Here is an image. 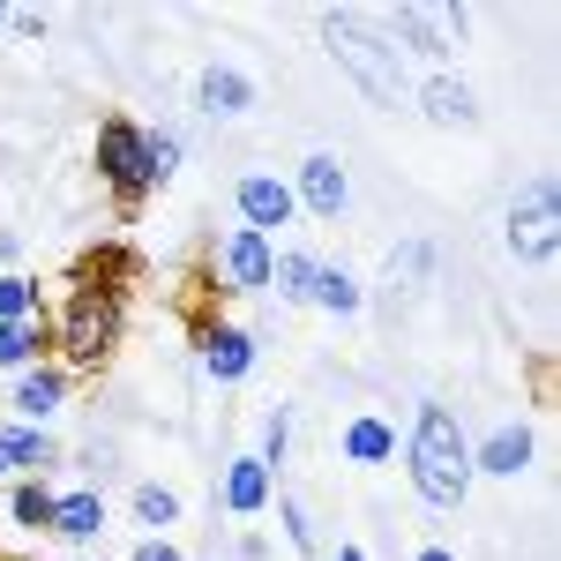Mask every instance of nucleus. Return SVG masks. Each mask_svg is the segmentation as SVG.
Instances as JSON below:
<instances>
[{
    "label": "nucleus",
    "mask_w": 561,
    "mask_h": 561,
    "mask_svg": "<svg viewBox=\"0 0 561 561\" xmlns=\"http://www.w3.org/2000/svg\"><path fill=\"white\" fill-rule=\"evenodd\" d=\"M53 397H60V382H53V375H31V382H23V397H15V404H23V412H45V404H53Z\"/></svg>",
    "instance_id": "2eb2a0df"
},
{
    "label": "nucleus",
    "mask_w": 561,
    "mask_h": 561,
    "mask_svg": "<svg viewBox=\"0 0 561 561\" xmlns=\"http://www.w3.org/2000/svg\"><path fill=\"white\" fill-rule=\"evenodd\" d=\"M203 105H210V113H240V105H248V83H240L232 68H210V76H203Z\"/></svg>",
    "instance_id": "0eeeda50"
},
{
    "label": "nucleus",
    "mask_w": 561,
    "mask_h": 561,
    "mask_svg": "<svg viewBox=\"0 0 561 561\" xmlns=\"http://www.w3.org/2000/svg\"><path fill=\"white\" fill-rule=\"evenodd\" d=\"M0 314H23V285H0Z\"/></svg>",
    "instance_id": "aec40b11"
},
{
    "label": "nucleus",
    "mask_w": 561,
    "mask_h": 561,
    "mask_svg": "<svg viewBox=\"0 0 561 561\" xmlns=\"http://www.w3.org/2000/svg\"><path fill=\"white\" fill-rule=\"evenodd\" d=\"M15 510H23V517H31V524H53V502H45L38 486H31V494H23V502H15Z\"/></svg>",
    "instance_id": "a211bd4d"
},
{
    "label": "nucleus",
    "mask_w": 561,
    "mask_h": 561,
    "mask_svg": "<svg viewBox=\"0 0 561 561\" xmlns=\"http://www.w3.org/2000/svg\"><path fill=\"white\" fill-rule=\"evenodd\" d=\"M524 457H531V434L524 427H502L486 442V465H494V472H524Z\"/></svg>",
    "instance_id": "6e6552de"
},
{
    "label": "nucleus",
    "mask_w": 561,
    "mask_h": 561,
    "mask_svg": "<svg viewBox=\"0 0 561 561\" xmlns=\"http://www.w3.org/2000/svg\"><path fill=\"white\" fill-rule=\"evenodd\" d=\"M412 457H420V465H412L420 494H427L434 510H457V502H465V434H457V420H449L442 404L420 412V449H412Z\"/></svg>",
    "instance_id": "f257e3e1"
},
{
    "label": "nucleus",
    "mask_w": 561,
    "mask_h": 561,
    "mask_svg": "<svg viewBox=\"0 0 561 561\" xmlns=\"http://www.w3.org/2000/svg\"><path fill=\"white\" fill-rule=\"evenodd\" d=\"M135 561H180V554H173V547H142Z\"/></svg>",
    "instance_id": "412c9836"
},
{
    "label": "nucleus",
    "mask_w": 561,
    "mask_h": 561,
    "mask_svg": "<svg viewBox=\"0 0 561 561\" xmlns=\"http://www.w3.org/2000/svg\"><path fill=\"white\" fill-rule=\"evenodd\" d=\"M427 561H449V554H427Z\"/></svg>",
    "instance_id": "4be33fe9"
},
{
    "label": "nucleus",
    "mask_w": 561,
    "mask_h": 561,
    "mask_svg": "<svg viewBox=\"0 0 561 561\" xmlns=\"http://www.w3.org/2000/svg\"><path fill=\"white\" fill-rule=\"evenodd\" d=\"M225 270H232L240 285H270V248H262L255 232H240V240L225 248Z\"/></svg>",
    "instance_id": "39448f33"
},
{
    "label": "nucleus",
    "mask_w": 561,
    "mask_h": 561,
    "mask_svg": "<svg viewBox=\"0 0 561 561\" xmlns=\"http://www.w3.org/2000/svg\"><path fill=\"white\" fill-rule=\"evenodd\" d=\"M240 210L255 217V225H285V217H293V195H285L277 180H248V187H240Z\"/></svg>",
    "instance_id": "7ed1b4c3"
},
{
    "label": "nucleus",
    "mask_w": 561,
    "mask_h": 561,
    "mask_svg": "<svg viewBox=\"0 0 561 561\" xmlns=\"http://www.w3.org/2000/svg\"><path fill=\"white\" fill-rule=\"evenodd\" d=\"M307 203L322 217H337V203H345V173H337L330 158H307Z\"/></svg>",
    "instance_id": "423d86ee"
},
{
    "label": "nucleus",
    "mask_w": 561,
    "mask_h": 561,
    "mask_svg": "<svg viewBox=\"0 0 561 561\" xmlns=\"http://www.w3.org/2000/svg\"><path fill=\"white\" fill-rule=\"evenodd\" d=\"M427 113H434V121H472V90H465V83H434L427 90Z\"/></svg>",
    "instance_id": "9d476101"
},
{
    "label": "nucleus",
    "mask_w": 561,
    "mask_h": 561,
    "mask_svg": "<svg viewBox=\"0 0 561 561\" xmlns=\"http://www.w3.org/2000/svg\"><path fill=\"white\" fill-rule=\"evenodd\" d=\"M277 277H285V293H314V285H307V277H314V270H307V262H285V270H277Z\"/></svg>",
    "instance_id": "6ab92c4d"
},
{
    "label": "nucleus",
    "mask_w": 561,
    "mask_h": 561,
    "mask_svg": "<svg viewBox=\"0 0 561 561\" xmlns=\"http://www.w3.org/2000/svg\"><path fill=\"white\" fill-rule=\"evenodd\" d=\"M330 45H337V60H345L352 76L367 83V98H375V105H397V45L367 38L352 15H330Z\"/></svg>",
    "instance_id": "f03ea898"
},
{
    "label": "nucleus",
    "mask_w": 561,
    "mask_h": 561,
    "mask_svg": "<svg viewBox=\"0 0 561 561\" xmlns=\"http://www.w3.org/2000/svg\"><path fill=\"white\" fill-rule=\"evenodd\" d=\"M225 494H232V510H255L262 502V465H232V486H225Z\"/></svg>",
    "instance_id": "f8f14e48"
},
{
    "label": "nucleus",
    "mask_w": 561,
    "mask_h": 561,
    "mask_svg": "<svg viewBox=\"0 0 561 561\" xmlns=\"http://www.w3.org/2000/svg\"><path fill=\"white\" fill-rule=\"evenodd\" d=\"M23 352H31V337H23L15 322H0V359H23Z\"/></svg>",
    "instance_id": "f3484780"
},
{
    "label": "nucleus",
    "mask_w": 561,
    "mask_h": 561,
    "mask_svg": "<svg viewBox=\"0 0 561 561\" xmlns=\"http://www.w3.org/2000/svg\"><path fill=\"white\" fill-rule=\"evenodd\" d=\"M352 457H389V427L359 420V427H352Z\"/></svg>",
    "instance_id": "ddd939ff"
},
{
    "label": "nucleus",
    "mask_w": 561,
    "mask_h": 561,
    "mask_svg": "<svg viewBox=\"0 0 561 561\" xmlns=\"http://www.w3.org/2000/svg\"><path fill=\"white\" fill-rule=\"evenodd\" d=\"M53 524H60V531H76V539H90V531L105 524V510H98V494H76V502H60V510H53Z\"/></svg>",
    "instance_id": "1a4fd4ad"
},
{
    "label": "nucleus",
    "mask_w": 561,
    "mask_h": 561,
    "mask_svg": "<svg viewBox=\"0 0 561 561\" xmlns=\"http://www.w3.org/2000/svg\"><path fill=\"white\" fill-rule=\"evenodd\" d=\"M240 367H248V337H240V330H225V337H210V375H225V382H232Z\"/></svg>",
    "instance_id": "9b49d317"
},
{
    "label": "nucleus",
    "mask_w": 561,
    "mask_h": 561,
    "mask_svg": "<svg viewBox=\"0 0 561 561\" xmlns=\"http://www.w3.org/2000/svg\"><path fill=\"white\" fill-rule=\"evenodd\" d=\"M135 510H142L150 524H173V510H180V502L165 494V486H142V494H135Z\"/></svg>",
    "instance_id": "4468645a"
},
{
    "label": "nucleus",
    "mask_w": 561,
    "mask_h": 561,
    "mask_svg": "<svg viewBox=\"0 0 561 561\" xmlns=\"http://www.w3.org/2000/svg\"><path fill=\"white\" fill-rule=\"evenodd\" d=\"M345 561H359V554H345Z\"/></svg>",
    "instance_id": "5701e85b"
},
{
    "label": "nucleus",
    "mask_w": 561,
    "mask_h": 561,
    "mask_svg": "<svg viewBox=\"0 0 561 561\" xmlns=\"http://www.w3.org/2000/svg\"><path fill=\"white\" fill-rule=\"evenodd\" d=\"M0 457H15V465H45V442H38V434H8Z\"/></svg>",
    "instance_id": "dca6fc26"
},
{
    "label": "nucleus",
    "mask_w": 561,
    "mask_h": 561,
    "mask_svg": "<svg viewBox=\"0 0 561 561\" xmlns=\"http://www.w3.org/2000/svg\"><path fill=\"white\" fill-rule=\"evenodd\" d=\"M105 173L128 180V187H142V180H150V173H142V142H135L128 128H105Z\"/></svg>",
    "instance_id": "20e7f679"
}]
</instances>
